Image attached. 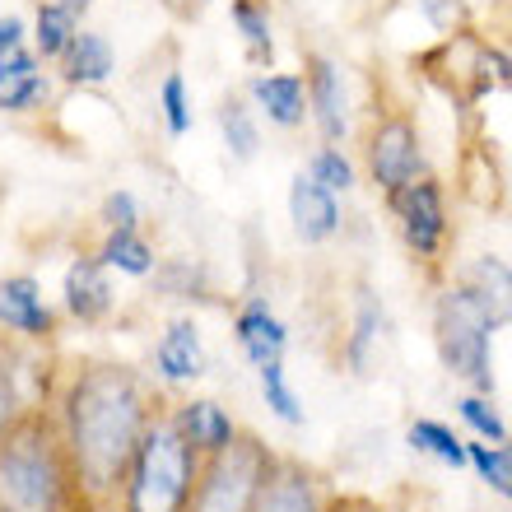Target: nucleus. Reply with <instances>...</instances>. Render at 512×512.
I'll list each match as a JSON object with an SVG mask.
<instances>
[{
	"label": "nucleus",
	"instance_id": "nucleus-1",
	"mask_svg": "<svg viewBox=\"0 0 512 512\" xmlns=\"http://www.w3.org/2000/svg\"><path fill=\"white\" fill-rule=\"evenodd\" d=\"M168 396L145 368L126 359H75L52 378V424L66 447L84 512H117L122 475L140 433Z\"/></svg>",
	"mask_w": 512,
	"mask_h": 512
},
{
	"label": "nucleus",
	"instance_id": "nucleus-2",
	"mask_svg": "<svg viewBox=\"0 0 512 512\" xmlns=\"http://www.w3.org/2000/svg\"><path fill=\"white\" fill-rule=\"evenodd\" d=\"M0 512H84L47 405H33L0 438Z\"/></svg>",
	"mask_w": 512,
	"mask_h": 512
},
{
	"label": "nucleus",
	"instance_id": "nucleus-3",
	"mask_svg": "<svg viewBox=\"0 0 512 512\" xmlns=\"http://www.w3.org/2000/svg\"><path fill=\"white\" fill-rule=\"evenodd\" d=\"M196 475H201V452L182 443L163 405L135 443V457L122 475V494H117V512H187Z\"/></svg>",
	"mask_w": 512,
	"mask_h": 512
},
{
	"label": "nucleus",
	"instance_id": "nucleus-4",
	"mask_svg": "<svg viewBox=\"0 0 512 512\" xmlns=\"http://www.w3.org/2000/svg\"><path fill=\"white\" fill-rule=\"evenodd\" d=\"M494 331L489 312L461 280L443 284L433 298V350L447 378H457L466 391L494 396Z\"/></svg>",
	"mask_w": 512,
	"mask_h": 512
},
{
	"label": "nucleus",
	"instance_id": "nucleus-5",
	"mask_svg": "<svg viewBox=\"0 0 512 512\" xmlns=\"http://www.w3.org/2000/svg\"><path fill=\"white\" fill-rule=\"evenodd\" d=\"M275 457H280V452H275L266 438L238 433L224 452L201 461V475H196L187 512H252Z\"/></svg>",
	"mask_w": 512,
	"mask_h": 512
},
{
	"label": "nucleus",
	"instance_id": "nucleus-6",
	"mask_svg": "<svg viewBox=\"0 0 512 512\" xmlns=\"http://www.w3.org/2000/svg\"><path fill=\"white\" fill-rule=\"evenodd\" d=\"M396 219L405 252L415 256L419 266H438L447 256V238H452V219H447V191L433 173L410 177L405 187H396L391 196H382Z\"/></svg>",
	"mask_w": 512,
	"mask_h": 512
},
{
	"label": "nucleus",
	"instance_id": "nucleus-7",
	"mask_svg": "<svg viewBox=\"0 0 512 512\" xmlns=\"http://www.w3.org/2000/svg\"><path fill=\"white\" fill-rule=\"evenodd\" d=\"M364 163H368V182H373L382 196H391L396 187H405L410 177L429 173L424 135H419L415 117H410L405 108L382 112L364 135Z\"/></svg>",
	"mask_w": 512,
	"mask_h": 512
},
{
	"label": "nucleus",
	"instance_id": "nucleus-8",
	"mask_svg": "<svg viewBox=\"0 0 512 512\" xmlns=\"http://www.w3.org/2000/svg\"><path fill=\"white\" fill-rule=\"evenodd\" d=\"M303 89H308V122L317 126L322 145L345 149L350 126H354V98H350L345 66L326 52H308L303 56Z\"/></svg>",
	"mask_w": 512,
	"mask_h": 512
},
{
	"label": "nucleus",
	"instance_id": "nucleus-9",
	"mask_svg": "<svg viewBox=\"0 0 512 512\" xmlns=\"http://www.w3.org/2000/svg\"><path fill=\"white\" fill-rule=\"evenodd\" d=\"M56 308L47 303L42 294V280L38 275H0V331L10 340H24V345H52L56 340Z\"/></svg>",
	"mask_w": 512,
	"mask_h": 512
},
{
	"label": "nucleus",
	"instance_id": "nucleus-10",
	"mask_svg": "<svg viewBox=\"0 0 512 512\" xmlns=\"http://www.w3.org/2000/svg\"><path fill=\"white\" fill-rule=\"evenodd\" d=\"M210 373V350H205L201 322L196 317H173L163 322L154 350H149V378L163 387H196Z\"/></svg>",
	"mask_w": 512,
	"mask_h": 512
},
{
	"label": "nucleus",
	"instance_id": "nucleus-11",
	"mask_svg": "<svg viewBox=\"0 0 512 512\" xmlns=\"http://www.w3.org/2000/svg\"><path fill=\"white\" fill-rule=\"evenodd\" d=\"M117 308V289H112V270L98 266L94 252H75L61 275V312L75 326H103Z\"/></svg>",
	"mask_w": 512,
	"mask_h": 512
},
{
	"label": "nucleus",
	"instance_id": "nucleus-12",
	"mask_svg": "<svg viewBox=\"0 0 512 512\" xmlns=\"http://www.w3.org/2000/svg\"><path fill=\"white\" fill-rule=\"evenodd\" d=\"M252 512H331V494H326V480L312 466L280 452Z\"/></svg>",
	"mask_w": 512,
	"mask_h": 512
},
{
	"label": "nucleus",
	"instance_id": "nucleus-13",
	"mask_svg": "<svg viewBox=\"0 0 512 512\" xmlns=\"http://www.w3.org/2000/svg\"><path fill=\"white\" fill-rule=\"evenodd\" d=\"M284 205H289V229L303 247H326L345 224V210H340V196L312 182L308 173L289 177V191H284Z\"/></svg>",
	"mask_w": 512,
	"mask_h": 512
},
{
	"label": "nucleus",
	"instance_id": "nucleus-14",
	"mask_svg": "<svg viewBox=\"0 0 512 512\" xmlns=\"http://www.w3.org/2000/svg\"><path fill=\"white\" fill-rule=\"evenodd\" d=\"M289 322L266 303V294H247L238 308H233V345L252 368L270 364V359H284L289 354Z\"/></svg>",
	"mask_w": 512,
	"mask_h": 512
},
{
	"label": "nucleus",
	"instance_id": "nucleus-15",
	"mask_svg": "<svg viewBox=\"0 0 512 512\" xmlns=\"http://www.w3.org/2000/svg\"><path fill=\"white\" fill-rule=\"evenodd\" d=\"M391 336V317H387V298L373 284L354 289V317H350V336H345V368L354 378H373L382 359V345Z\"/></svg>",
	"mask_w": 512,
	"mask_h": 512
},
{
	"label": "nucleus",
	"instance_id": "nucleus-16",
	"mask_svg": "<svg viewBox=\"0 0 512 512\" xmlns=\"http://www.w3.org/2000/svg\"><path fill=\"white\" fill-rule=\"evenodd\" d=\"M168 419H173V429L182 433V443H191L201 452V461L224 452V447L243 433L238 419L229 415V405L215 401V396H182V401H168Z\"/></svg>",
	"mask_w": 512,
	"mask_h": 512
},
{
	"label": "nucleus",
	"instance_id": "nucleus-17",
	"mask_svg": "<svg viewBox=\"0 0 512 512\" xmlns=\"http://www.w3.org/2000/svg\"><path fill=\"white\" fill-rule=\"evenodd\" d=\"M52 103V75L33 47L0 56V117H33Z\"/></svg>",
	"mask_w": 512,
	"mask_h": 512
},
{
	"label": "nucleus",
	"instance_id": "nucleus-18",
	"mask_svg": "<svg viewBox=\"0 0 512 512\" xmlns=\"http://www.w3.org/2000/svg\"><path fill=\"white\" fill-rule=\"evenodd\" d=\"M247 103L256 117H266L275 131H298L308 122V89L298 70H252L247 80Z\"/></svg>",
	"mask_w": 512,
	"mask_h": 512
},
{
	"label": "nucleus",
	"instance_id": "nucleus-19",
	"mask_svg": "<svg viewBox=\"0 0 512 512\" xmlns=\"http://www.w3.org/2000/svg\"><path fill=\"white\" fill-rule=\"evenodd\" d=\"M56 75L66 89H103V84L117 75V47L108 42V33H94V28H80L70 38L66 56L56 61Z\"/></svg>",
	"mask_w": 512,
	"mask_h": 512
},
{
	"label": "nucleus",
	"instance_id": "nucleus-20",
	"mask_svg": "<svg viewBox=\"0 0 512 512\" xmlns=\"http://www.w3.org/2000/svg\"><path fill=\"white\" fill-rule=\"evenodd\" d=\"M466 289L475 294V303L489 312V322L512 326V261H503L499 252H480L475 261H466L457 275Z\"/></svg>",
	"mask_w": 512,
	"mask_h": 512
},
{
	"label": "nucleus",
	"instance_id": "nucleus-21",
	"mask_svg": "<svg viewBox=\"0 0 512 512\" xmlns=\"http://www.w3.org/2000/svg\"><path fill=\"white\" fill-rule=\"evenodd\" d=\"M33 405H47V401H38L33 387H28V345L24 340H10L0 331V438H5Z\"/></svg>",
	"mask_w": 512,
	"mask_h": 512
},
{
	"label": "nucleus",
	"instance_id": "nucleus-22",
	"mask_svg": "<svg viewBox=\"0 0 512 512\" xmlns=\"http://www.w3.org/2000/svg\"><path fill=\"white\" fill-rule=\"evenodd\" d=\"M98 266L112 270V275H126V280H154L159 270V247L145 238V229H103V243L94 247Z\"/></svg>",
	"mask_w": 512,
	"mask_h": 512
},
{
	"label": "nucleus",
	"instance_id": "nucleus-23",
	"mask_svg": "<svg viewBox=\"0 0 512 512\" xmlns=\"http://www.w3.org/2000/svg\"><path fill=\"white\" fill-rule=\"evenodd\" d=\"M75 33H80V14L66 10L61 0H38V14H33V24H28V47L38 52L42 66H56V61L66 56Z\"/></svg>",
	"mask_w": 512,
	"mask_h": 512
},
{
	"label": "nucleus",
	"instance_id": "nucleus-24",
	"mask_svg": "<svg viewBox=\"0 0 512 512\" xmlns=\"http://www.w3.org/2000/svg\"><path fill=\"white\" fill-rule=\"evenodd\" d=\"M215 122H219L224 154L233 163H252L261 154V122H256V108L243 94H224V103L215 108Z\"/></svg>",
	"mask_w": 512,
	"mask_h": 512
},
{
	"label": "nucleus",
	"instance_id": "nucleus-25",
	"mask_svg": "<svg viewBox=\"0 0 512 512\" xmlns=\"http://www.w3.org/2000/svg\"><path fill=\"white\" fill-rule=\"evenodd\" d=\"M229 19L243 38V52L256 70L275 66V28H270V0H229Z\"/></svg>",
	"mask_w": 512,
	"mask_h": 512
},
{
	"label": "nucleus",
	"instance_id": "nucleus-26",
	"mask_svg": "<svg viewBox=\"0 0 512 512\" xmlns=\"http://www.w3.org/2000/svg\"><path fill=\"white\" fill-rule=\"evenodd\" d=\"M405 443L415 452H424V457H433L438 466H447V471H466V438L452 424H443V419H429V415L410 419L405 424Z\"/></svg>",
	"mask_w": 512,
	"mask_h": 512
},
{
	"label": "nucleus",
	"instance_id": "nucleus-27",
	"mask_svg": "<svg viewBox=\"0 0 512 512\" xmlns=\"http://www.w3.org/2000/svg\"><path fill=\"white\" fill-rule=\"evenodd\" d=\"M256 387H261V401L284 429H303L308 424V410H303V396L289 382V364L284 359H270V364L256 368Z\"/></svg>",
	"mask_w": 512,
	"mask_h": 512
},
{
	"label": "nucleus",
	"instance_id": "nucleus-28",
	"mask_svg": "<svg viewBox=\"0 0 512 512\" xmlns=\"http://www.w3.org/2000/svg\"><path fill=\"white\" fill-rule=\"evenodd\" d=\"M466 466H471L503 503H512V438L508 443H480V438H471V443H466Z\"/></svg>",
	"mask_w": 512,
	"mask_h": 512
},
{
	"label": "nucleus",
	"instance_id": "nucleus-29",
	"mask_svg": "<svg viewBox=\"0 0 512 512\" xmlns=\"http://www.w3.org/2000/svg\"><path fill=\"white\" fill-rule=\"evenodd\" d=\"M457 419L466 424V433L471 438H480V443H508V419L499 415V405H494V396H480V391H461L457 401Z\"/></svg>",
	"mask_w": 512,
	"mask_h": 512
},
{
	"label": "nucleus",
	"instance_id": "nucleus-30",
	"mask_svg": "<svg viewBox=\"0 0 512 512\" xmlns=\"http://www.w3.org/2000/svg\"><path fill=\"white\" fill-rule=\"evenodd\" d=\"M159 117H163V131L173 140L191 135V126H196V108H191V89L182 70H168L159 80Z\"/></svg>",
	"mask_w": 512,
	"mask_h": 512
},
{
	"label": "nucleus",
	"instance_id": "nucleus-31",
	"mask_svg": "<svg viewBox=\"0 0 512 512\" xmlns=\"http://www.w3.org/2000/svg\"><path fill=\"white\" fill-rule=\"evenodd\" d=\"M308 177H312V182H322L331 196H345V191L359 187V168H354V159L340 145H317V149H312Z\"/></svg>",
	"mask_w": 512,
	"mask_h": 512
},
{
	"label": "nucleus",
	"instance_id": "nucleus-32",
	"mask_svg": "<svg viewBox=\"0 0 512 512\" xmlns=\"http://www.w3.org/2000/svg\"><path fill=\"white\" fill-rule=\"evenodd\" d=\"M98 224L103 229H145V205L131 187H112L98 201Z\"/></svg>",
	"mask_w": 512,
	"mask_h": 512
},
{
	"label": "nucleus",
	"instance_id": "nucleus-33",
	"mask_svg": "<svg viewBox=\"0 0 512 512\" xmlns=\"http://www.w3.org/2000/svg\"><path fill=\"white\" fill-rule=\"evenodd\" d=\"M14 47H28V24L19 14H5V19H0V56L14 52Z\"/></svg>",
	"mask_w": 512,
	"mask_h": 512
},
{
	"label": "nucleus",
	"instance_id": "nucleus-34",
	"mask_svg": "<svg viewBox=\"0 0 512 512\" xmlns=\"http://www.w3.org/2000/svg\"><path fill=\"white\" fill-rule=\"evenodd\" d=\"M163 5H168V10H173L177 19H196V14H201L205 5H210V0H163Z\"/></svg>",
	"mask_w": 512,
	"mask_h": 512
},
{
	"label": "nucleus",
	"instance_id": "nucleus-35",
	"mask_svg": "<svg viewBox=\"0 0 512 512\" xmlns=\"http://www.w3.org/2000/svg\"><path fill=\"white\" fill-rule=\"evenodd\" d=\"M61 5H66V10H75L84 19V14H89V0H61Z\"/></svg>",
	"mask_w": 512,
	"mask_h": 512
},
{
	"label": "nucleus",
	"instance_id": "nucleus-36",
	"mask_svg": "<svg viewBox=\"0 0 512 512\" xmlns=\"http://www.w3.org/2000/svg\"><path fill=\"white\" fill-rule=\"evenodd\" d=\"M354 512H373V508H354Z\"/></svg>",
	"mask_w": 512,
	"mask_h": 512
}]
</instances>
